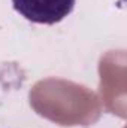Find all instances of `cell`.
Instances as JSON below:
<instances>
[{
  "instance_id": "6da1fadb",
  "label": "cell",
  "mask_w": 127,
  "mask_h": 128,
  "mask_svg": "<svg viewBox=\"0 0 127 128\" xmlns=\"http://www.w3.org/2000/svg\"><path fill=\"white\" fill-rule=\"evenodd\" d=\"M76 0H12L14 9L36 24H57L73 10Z\"/></svg>"
}]
</instances>
